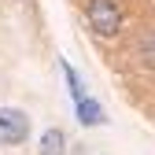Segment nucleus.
Here are the masks:
<instances>
[{"label": "nucleus", "mask_w": 155, "mask_h": 155, "mask_svg": "<svg viewBox=\"0 0 155 155\" xmlns=\"http://www.w3.org/2000/svg\"><path fill=\"white\" fill-rule=\"evenodd\" d=\"M85 18H89V30L96 37H104V41L118 37V30H122V8H118V0H89V4H85Z\"/></svg>", "instance_id": "nucleus-1"}, {"label": "nucleus", "mask_w": 155, "mask_h": 155, "mask_svg": "<svg viewBox=\"0 0 155 155\" xmlns=\"http://www.w3.org/2000/svg\"><path fill=\"white\" fill-rule=\"evenodd\" d=\"M30 137V114L18 107H0V144L15 148Z\"/></svg>", "instance_id": "nucleus-2"}, {"label": "nucleus", "mask_w": 155, "mask_h": 155, "mask_svg": "<svg viewBox=\"0 0 155 155\" xmlns=\"http://www.w3.org/2000/svg\"><path fill=\"white\" fill-rule=\"evenodd\" d=\"M37 155H67V133L63 129H45L41 151H37Z\"/></svg>", "instance_id": "nucleus-3"}, {"label": "nucleus", "mask_w": 155, "mask_h": 155, "mask_svg": "<svg viewBox=\"0 0 155 155\" xmlns=\"http://www.w3.org/2000/svg\"><path fill=\"white\" fill-rule=\"evenodd\" d=\"M137 59H140L148 70H155V30H144V33L137 37Z\"/></svg>", "instance_id": "nucleus-4"}, {"label": "nucleus", "mask_w": 155, "mask_h": 155, "mask_svg": "<svg viewBox=\"0 0 155 155\" xmlns=\"http://www.w3.org/2000/svg\"><path fill=\"white\" fill-rule=\"evenodd\" d=\"M78 122H81V126H100V122H104L100 104L89 100V96H85V100H78Z\"/></svg>", "instance_id": "nucleus-5"}]
</instances>
